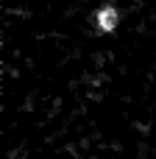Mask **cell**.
Listing matches in <instances>:
<instances>
[{
    "mask_svg": "<svg viewBox=\"0 0 156 159\" xmlns=\"http://www.w3.org/2000/svg\"><path fill=\"white\" fill-rule=\"evenodd\" d=\"M95 22H98L100 31H114V28H117V8L103 6V8L95 14Z\"/></svg>",
    "mask_w": 156,
    "mask_h": 159,
    "instance_id": "cell-1",
    "label": "cell"
}]
</instances>
